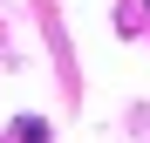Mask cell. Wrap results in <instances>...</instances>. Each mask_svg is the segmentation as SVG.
Here are the masks:
<instances>
[{"instance_id":"cell-1","label":"cell","mask_w":150,"mask_h":143,"mask_svg":"<svg viewBox=\"0 0 150 143\" xmlns=\"http://www.w3.org/2000/svg\"><path fill=\"white\" fill-rule=\"evenodd\" d=\"M14 143H48V123L28 116V123H14Z\"/></svg>"},{"instance_id":"cell-2","label":"cell","mask_w":150,"mask_h":143,"mask_svg":"<svg viewBox=\"0 0 150 143\" xmlns=\"http://www.w3.org/2000/svg\"><path fill=\"white\" fill-rule=\"evenodd\" d=\"M143 14H150V0H143Z\"/></svg>"}]
</instances>
